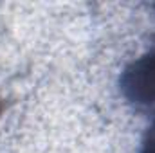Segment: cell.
Returning a JSON list of instances; mask_svg holds the SVG:
<instances>
[{
	"label": "cell",
	"instance_id": "6da1fadb",
	"mask_svg": "<svg viewBox=\"0 0 155 153\" xmlns=\"http://www.w3.org/2000/svg\"><path fill=\"white\" fill-rule=\"evenodd\" d=\"M121 90L128 101L139 106H155V50L143 54L124 69Z\"/></svg>",
	"mask_w": 155,
	"mask_h": 153
},
{
	"label": "cell",
	"instance_id": "7a4b0ae2",
	"mask_svg": "<svg viewBox=\"0 0 155 153\" xmlns=\"http://www.w3.org/2000/svg\"><path fill=\"white\" fill-rule=\"evenodd\" d=\"M139 153H155V115L150 122V126L144 132V137L141 141Z\"/></svg>",
	"mask_w": 155,
	"mask_h": 153
},
{
	"label": "cell",
	"instance_id": "3957f363",
	"mask_svg": "<svg viewBox=\"0 0 155 153\" xmlns=\"http://www.w3.org/2000/svg\"><path fill=\"white\" fill-rule=\"evenodd\" d=\"M2 110H4V105H2V99H0V115H2Z\"/></svg>",
	"mask_w": 155,
	"mask_h": 153
}]
</instances>
